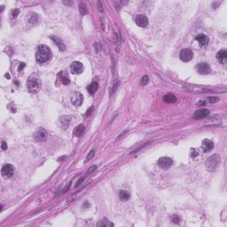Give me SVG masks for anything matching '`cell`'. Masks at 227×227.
<instances>
[{"instance_id": "14", "label": "cell", "mask_w": 227, "mask_h": 227, "mask_svg": "<svg viewBox=\"0 0 227 227\" xmlns=\"http://www.w3.org/2000/svg\"><path fill=\"white\" fill-rule=\"evenodd\" d=\"M202 148L204 152H210L214 148V143L209 139H204L202 141Z\"/></svg>"}, {"instance_id": "11", "label": "cell", "mask_w": 227, "mask_h": 227, "mask_svg": "<svg viewBox=\"0 0 227 227\" xmlns=\"http://www.w3.org/2000/svg\"><path fill=\"white\" fill-rule=\"evenodd\" d=\"M136 24L139 27L145 28V27H147L148 24V19L147 18V16H145V15H139L136 18Z\"/></svg>"}, {"instance_id": "30", "label": "cell", "mask_w": 227, "mask_h": 227, "mask_svg": "<svg viewBox=\"0 0 227 227\" xmlns=\"http://www.w3.org/2000/svg\"><path fill=\"white\" fill-rule=\"evenodd\" d=\"M7 148H8V147H7V144L5 143V141H3V142H2V149H3L4 151H5Z\"/></svg>"}, {"instance_id": "5", "label": "cell", "mask_w": 227, "mask_h": 227, "mask_svg": "<svg viewBox=\"0 0 227 227\" xmlns=\"http://www.w3.org/2000/svg\"><path fill=\"white\" fill-rule=\"evenodd\" d=\"M34 139L37 142H44L47 139V132L45 129H39L38 131H37L34 135Z\"/></svg>"}, {"instance_id": "18", "label": "cell", "mask_w": 227, "mask_h": 227, "mask_svg": "<svg viewBox=\"0 0 227 227\" xmlns=\"http://www.w3.org/2000/svg\"><path fill=\"white\" fill-rule=\"evenodd\" d=\"M98 88H99V84L97 82H93V83H92L90 85L88 86L87 90H88V92H89V93H90V94H93L94 92H96L97 90H98Z\"/></svg>"}, {"instance_id": "29", "label": "cell", "mask_w": 227, "mask_h": 227, "mask_svg": "<svg viewBox=\"0 0 227 227\" xmlns=\"http://www.w3.org/2000/svg\"><path fill=\"white\" fill-rule=\"evenodd\" d=\"M208 101L210 103H215V102H217L218 101V99L217 98H212V97H210V98H208Z\"/></svg>"}, {"instance_id": "7", "label": "cell", "mask_w": 227, "mask_h": 227, "mask_svg": "<svg viewBox=\"0 0 227 227\" xmlns=\"http://www.w3.org/2000/svg\"><path fill=\"white\" fill-rule=\"evenodd\" d=\"M84 97L80 92H75L71 96V102L75 107H80L83 104Z\"/></svg>"}, {"instance_id": "28", "label": "cell", "mask_w": 227, "mask_h": 227, "mask_svg": "<svg viewBox=\"0 0 227 227\" xmlns=\"http://www.w3.org/2000/svg\"><path fill=\"white\" fill-rule=\"evenodd\" d=\"M19 13H20V11L18 9H15L14 11L12 12V16H13V17H14V18L17 17V15L19 14Z\"/></svg>"}, {"instance_id": "1", "label": "cell", "mask_w": 227, "mask_h": 227, "mask_svg": "<svg viewBox=\"0 0 227 227\" xmlns=\"http://www.w3.org/2000/svg\"><path fill=\"white\" fill-rule=\"evenodd\" d=\"M52 58V51L46 45H39L36 52V60L38 63L43 64Z\"/></svg>"}, {"instance_id": "3", "label": "cell", "mask_w": 227, "mask_h": 227, "mask_svg": "<svg viewBox=\"0 0 227 227\" xmlns=\"http://www.w3.org/2000/svg\"><path fill=\"white\" fill-rule=\"evenodd\" d=\"M220 156L218 155H211L209 158H208V160L206 161V169L208 170L209 172H213L217 169V167L219 166L220 163Z\"/></svg>"}, {"instance_id": "16", "label": "cell", "mask_w": 227, "mask_h": 227, "mask_svg": "<svg viewBox=\"0 0 227 227\" xmlns=\"http://www.w3.org/2000/svg\"><path fill=\"white\" fill-rule=\"evenodd\" d=\"M216 59L219 60L222 64H225L226 60H227V52L226 50L223 49L221 51H219L216 54Z\"/></svg>"}, {"instance_id": "21", "label": "cell", "mask_w": 227, "mask_h": 227, "mask_svg": "<svg viewBox=\"0 0 227 227\" xmlns=\"http://www.w3.org/2000/svg\"><path fill=\"white\" fill-rule=\"evenodd\" d=\"M119 198L121 201H127L129 199V193L126 191H120L119 192Z\"/></svg>"}, {"instance_id": "17", "label": "cell", "mask_w": 227, "mask_h": 227, "mask_svg": "<svg viewBox=\"0 0 227 227\" xmlns=\"http://www.w3.org/2000/svg\"><path fill=\"white\" fill-rule=\"evenodd\" d=\"M70 120H71V118L69 116H67V115L62 116L60 118V121L63 129H67L68 127V125L70 123Z\"/></svg>"}, {"instance_id": "31", "label": "cell", "mask_w": 227, "mask_h": 227, "mask_svg": "<svg viewBox=\"0 0 227 227\" xmlns=\"http://www.w3.org/2000/svg\"><path fill=\"white\" fill-rule=\"evenodd\" d=\"M25 67V63H21V65H20V67H19V68H18V70L19 71H21V70H22V68Z\"/></svg>"}, {"instance_id": "22", "label": "cell", "mask_w": 227, "mask_h": 227, "mask_svg": "<svg viewBox=\"0 0 227 227\" xmlns=\"http://www.w3.org/2000/svg\"><path fill=\"white\" fill-rule=\"evenodd\" d=\"M59 76H60V82H61L64 85H67V84H69V78L68 77L67 75H65V76H64V73H63V72L60 73V74L59 75Z\"/></svg>"}, {"instance_id": "34", "label": "cell", "mask_w": 227, "mask_h": 227, "mask_svg": "<svg viewBox=\"0 0 227 227\" xmlns=\"http://www.w3.org/2000/svg\"><path fill=\"white\" fill-rule=\"evenodd\" d=\"M5 77H6L7 79H10V75H9V74H5Z\"/></svg>"}, {"instance_id": "10", "label": "cell", "mask_w": 227, "mask_h": 227, "mask_svg": "<svg viewBox=\"0 0 227 227\" xmlns=\"http://www.w3.org/2000/svg\"><path fill=\"white\" fill-rule=\"evenodd\" d=\"M196 70L201 75H208L210 72V68L207 63H200L196 66Z\"/></svg>"}, {"instance_id": "32", "label": "cell", "mask_w": 227, "mask_h": 227, "mask_svg": "<svg viewBox=\"0 0 227 227\" xmlns=\"http://www.w3.org/2000/svg\"><path fill=\"white\" fill-rule=\"evenodd\" d=\"M197 105H198V106H201V105H206V100H201Z\"/></svg>"}, {"instance_id": "19", "label": "cell", "mask_w": 227, "mask_h": 227, "mask_svg": "<svg viewBox=\"0 0 227 227\" xmlns=\"http://www.w3.org/2000/svg\"><path fill=\"white\" fill-rule=\"evenodd\" d=\"M84 131V126L83 124H80L76 127L75 131H74V135L76 137H80V136H82Z\"/></svg>"}, {"instance_id": "9", "label": "cell", "mask_w": 227, "mask_h": 227, "mask_svg": "<svg viewBox=\"0 0 227 227\" xmlns=\"http://www.w3.org/2000/svg\"><path fill=\"white\" fill-rule=\"evenodd\" d=\"M193 57V52L192 50L190 49H183L181 52H180V59L185 61V62H187V61H190Z\"/></svg>"}, {"instance_id": "13", "label": "cell", "mask_w": 227, "mask_h": 227, "mask_svg": "<svg viewBox=\"0 0 227 227\" xmlns=\"http://www.w3.org/2000/svg\"><path fill=\"white\" fill-rule=\"evenodd\" d=\"M195 40L201 45V46H207L208 44L209 39L205 34H199L195 37Z\"/></svg>"}, {"instance_id": "24", "label": "cell", "mask_w": 227, "mask_h": 227, "mask_svg": "<svg viewBox=\"0 0 227 227\" xmlns=\"http://www.w3.org/2000/svg\"><path fill=\"white\" fill-rule=\"evenodd\" d=\"M148 82H149V77L147 76H144L141 78V80H140V84L145 86V85H147L148 84Z\"/></svg>"}, {"instance_id": "23", "label": "cell", "mask_w": 227, "mask_h": 227, "mask_svg": "<svg viewBox=\"0 0 227 227\" xmlns=\"http://www.w3.org/2000/svg\"><path fill=\"white\" fill-rule=\"evenodd\" d=\"M113 226L114 224L109 222L108 220H106V219H103L101 220L100 222H99L98 224H97V226Z\"/></svg>"}, {"instance_id": "8", "label": "cell", "mask_w": 227, "mask_h": 227, "mask_svg": "<svg viewBox=\"0 0 227 227\" xmlns=\"http://www.w3.org/2000/svg\"><path fill=\"white\" fill-rule=\"evenodd\" d=\"M70 70H71L72 74L78 75V74H81V73L84 71V66H83V64L81 62L75 61V62H73L71 64Z\"/></svg>"}, {"instance_id": "33", "label": "cell", "mask_w": 227, "mask_h": 227, "mask_svg": "<svg viewBox=\"0 0 227 227\" xmlns=\"http://www.w3.org/2000/svg\"><path fill=\"white\" fill-rule=\"evenodd\" d=\"M92 109H93L92 108H91L90 109H89V110L87 111V113H86V115H86V116H88V115H91V112L92 111Z\"/></svg>"}, {"instance_id": "4", "label": "cell", "mask_w": 227, "mask_h": 227, "mask_svg": "<svg viewBox=\"0 0 227 227\" xmlns=\"http://www.w3.org/2000/svg\"><path fill=\"white\" fill-rule=\"evenodd\" d=\"M14 174V167L12 164H5L1 169V175L5 178H11Z\"/></svg>"}, {"instance_id": "27", "label": "cell", "mask_w": 227, "mask_h": 227, "mask_svg": "<svg viewBox=\"0 0 227 227\" xmlns=\"http://www.w3.org/2000/svg\"><path fill=\"white\" fill-rule=\"evenodd\" d=\"M172 220H173V222H174L175 224H177V223H179V222H180V218L178 217V216H174L172 217Z\"/></svg>"}, {"instance_id": "12", "label": "cell", "mask_w": 227, "mask_h": 227, "mask_svg": "<svg viewBox=\"0 0 227 227\" xmlns=\"http://www.w3.org/2000/svg\"><path fill=\"white\" fill-rule=\"evenodd\" d=\"M209 115V111L206 108H202V109H199L197 110L195 113H194V115H193V118L194 119H203L205 118L206 116H208Z\"/></svg>"}, {"instance_id": "15", "label": "cell", "mask_w": 227, "mask_h": 227, "mask_svg": "<svg viewBox=\"0 0 227 227\" xmlns=\"http://www.w3.org/2000/svg\"><path fill=\"white\" fill-rule=\"evenodd\" d=\"M51 39H52V41L56 44V45L59 47V49H60L61 52H63V51L66 50V46H65L63 41H62V40H61L60 37H54V36H52V37H51Z\"/></svg>"}, {"instance_id": "20", "label": "cell", "mask_w": 227, "mask_h": 227, "mask_svg": "<svg viewBox=\"0 0 227 227\" xmlns=\"http://www.w3.org/2000/svg\"><path fill=\"white\" fill-rule=\"evenodd\" d=\"M163 101L166 103H174L177 101V98L173 94H167L163 97Z\"/></svg>"}, {"instance_id": "25", "label": "cell", "mask_w": 227, "mask_h": 227, "mask_svg": "<svg viewBox=\"0 0 227 227\" xmlns=\"http://www.w3.org/2000/svg\"><path fill=\"white\" fill-rule=\"evenodd\" d=\"M79 10H80V13L82 14V15H84L86 14L87 13V9H86V5L84 4H81L80 5V7H79Z\"/></svg>"}, {"instance_id": "2", "label": "cell", "mask_w": 227, "mask_h": 227, "mask_svg": "<svg viewBox=\"0 0 227 227\" xmlns=\"http://www.w3.org/2000/svg\"><path fill=\"white\" fill-rule=\"evenodd\" d=\"M27 89L31 93H37L41 89V79L37 74H32L27 80Z\"/></svg>"}, {"instance_id": "26", "label": "cell", "mask_w": 227, "mask_h": 227, "mask_svg": "<svg viewBox=\"0 0 227 227\" xmlns=\"http://www.w3.org/2000/svg\"><path fill=\"white\" fill-rule=\"evenodd\" d=\"M94 155H95V151H94V150H92L90 153H89V155H87V158H86V160H85L86 163H87V161H90L91 159H92L93 156H94Z\"/></svg>"}, {"instance_id": "6", "label": "cell", "mask_w": 227, "mask_h": 227, "mask_svg": "<svg viewBox=\"0 0 227 227\" xmlns=\"http://www.w3.org/2000/svg\"><path fill=\"white\" fill-rule=\"evenodd\" d=\"M158 166L161 168V169H169L170 166L172 165L173 163V161L172 159H170L169 157H161L158 160Z\"/></svg>"}]
</instances>
